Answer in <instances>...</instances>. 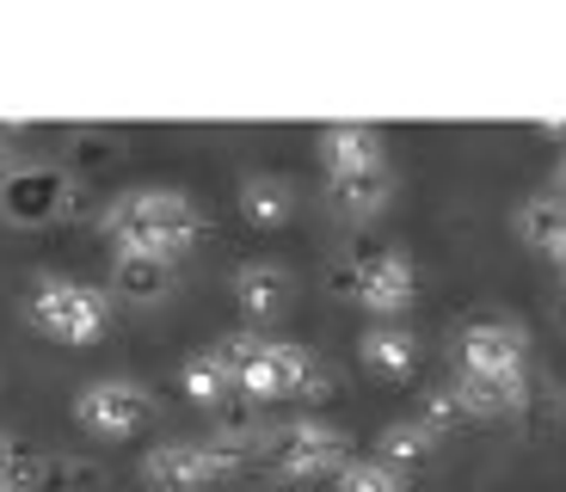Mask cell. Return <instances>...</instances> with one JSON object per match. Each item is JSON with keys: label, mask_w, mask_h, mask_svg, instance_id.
Listing matches in <instances>:
<instances>
[{"label": "cell", "mask_w": 566, "mask_h": 492, "mask_svg": "<svg viewBox=\"0 0 566 492\" xmlns=\"http://www.w3.org/2000/svg\"><path fill=\"white\" fill-rule=\"evenodd\" d=\"M99 228L112 234L117 253H160V259H179L203 240V216L179 185H136V191L112 197Z\"/></svg>", "instance_id": "cell-1"}, {"label": "cell", "mask_w": 566, "mask_h": 492, "mask_svg": "<svg viewBox=\"0 0 566 492\" xmlns=\"http://www.w3.org/2000/svg\"><path fill=\"white\" fill-rule=\"evenodd\" d=\"M210 352L228 364V376H234V388L247 400H296V394H308L314 369H321L302 345L259 338V333H228V338H216Z\"/></svg>", "instance_id": "cell-2"}, {"label": "cell", "mask_w": 566, "mask_h": 492, "mask_svg": "<svg viewBox=\"0 0 566 492\" xmlns=\"http://www.w3.org/2000/svg\"><path fill=\"white\" fill-rule=\"evenodd\" d=\"M253 462L247 450H234L228 437H172V443H155V450L142 456V480L155 492H203L216 480L241 474Z\"/></svg>", "instance_id": "cell-3"}, {"label": "cell", "mask_w": 566, "mask_h": 492, "mask_svg": "<svg viewBox=\"0 0 566 492\" xmlns=\"http://www.w3.org/2000/svg\"><path fill=\"white\" fill-rule=\"evenodd\" d=\"M31 321L50 338H62V345H93L112 326V290H93V283L62 278V271H43L31 283Z\"/></svg>", "instance_id": "cell-4"}, {"label": "cell", "mask_w": 566, "mask_h": 492, "mask_svg": "<svg viewBox=\"0 0 566 492\" xmlns=\"http://www.w3.org/2000/svg\"><path fill=\"white\" fill-rule=\"evenodd\" d=\"M265 468L277 480H321V474H345L352 468V437L326 419H296L271 431L265 443Z\"/></svg>", "instance_id": "cell-5"}, {"label": "cell", "mask_w": 566, "mask_h": 492, "mask_svg": "<svg viewBox=\"0 0 566 492\" xmlns=\"http://www.w3.org/2000/svg\"><path fill=\"white\" fill-rule=\"evenodd\" d=\"M74 172L56 160H19L7 179H0V216L13 228H50L74 210Z\"/></svg>", "instance_id": "cell-6"}, {"label": "cell", "mask_w": 566, "mask_h": 492, "mask_svg": "<svg viewBox=\"0 0 566 492\" xmlns=\"http://www.w3.org/2000/svg\"><path fill=\"white\" fill-rule=\"evenodd\" d=\"M74 419H81L86 431H99V437H129V431H142V425L155 419V394L142 388V381H129V376H99V381H86V388L74 394Z\"/></svg>", "instance_id": "cell-7"}, {"label": "cell", "mask_w": 566, "mask_h": 492, "mask_svg": "<svg viewBox=\"0 0 566 492\" xmlns=\"http://www.w3.org/2000/svg\"><path fill=\"white\" fill-rule=\"evenodd\" d=\"M455 357H462V376L524 381L530 338H524V326H511V321H474V326H462V338H455Z\"/></svg>", "instance_id": "cell-8"}, {"label": "cell", "mask_w": 566, "mask_h": 492, "mask_svg": "<svg viewBox=\"0 0 566 492\" xmlns=\"http://www.w3.org/2000/svg\"><path fill=\"white\" fill-rule=\"evenodd\" d=\"M352 295L364 302L376 321H395V314L412 308V295H419V271L400 247H382V253H364L352 265Z\"/></svg>", "instance_id": "cell-9"}, {"label": "cell", "mask_w": 566, "mask_h": 492, "mask_svg": "<svg viewBox=\"0 0 566 492\" xmlns=\"http://www.w3.org/2000/svg\"><path fill=\"white\" fill-rule=\"evenodd\" d=\"M99 486H105V468L86 462V456H69V450L25 456L19 480H13V492H99Z\"/></svg>", "instance_id": "cell-10"}, {"label": "cell", "mask_w": 566, "mask_h": 492, "mask_svg": "<svg viewBox=\"0 0 566 492\" xmlns=\"http://www.w3.org/2000/svg\"><path fill=\"white\" fill-rule=\"evenodd\" d=\"M321 167L326 172H369V167H388V142L376 124H326L321 136Z\"/></svg>", "instance_id": "cell-11"}, {"label": "cell", "mask_w": 566, "mask_h": 492, "mask_svg": "<svg viewBox=\"0 0 566 492\" xmlns=\"http://www.w3.org/2000/svg\"><path fill=\"white\" fill-rule=\"evenodd\" d=\"M234 302H241L247 321H277L290 308V271L271 265V259H247L234 271Z\"/></svg>", "instance_id": "cell-12"}, {"label": "cell", "mask_w": 566, "mask_h": 492, "mask_svg": "<svg viewBox=\"0 0 566 492\" xmlns=\"http://www.w3.org/2000/svg\"><path fill=\"white\" fill-rule=\"evenodd\" d=\"M326 197H333V210L352 216V222H369V216L388 210V197H395V172L388 167H369V172H326Z\"/></svg>", "instance_id": "cell-13"}, {"label": "cell", "mask_w": 566, "mask_h": 492, "mask_svg": "<svg viewBox=\"0 0 566 492\" xmlns=\"http://www.w3.org/2000/svg\"><path fill=\"white\" fill-rule=\"evenodd\" d=\"M357 357H364V369H376V376L407 381L412 364H419V338H412L407 326H395V321H376L364 338H357Z\"/></svg>", "instance_id": "cell-14"}, {"label": "cell", "mask_w": 566, "mask_h": 492, "mask_svg": "<svg viewBox=\"0 0 566 492\" xmlns=\"http://www.w3.org/2000/svg\"><path fill=\"white\" fill-rule=\"evenodd\" d=\"M167 290H172V259H160V253H112V295L160 302Z\"/></svg>", "instance_id": "cell-15"}, {"label": "cell", "mask_w": 566, "mask_h": 492, "mask_svg": "<svg viewBox=\"0 0 566 492\" xmlns=\"http://www.w3.org/2000/svg\"><path fill=\"white\" fill-rule=\"evenodd\" d=\"M438 443L443 437L431 431V425H419V419H395V425H382V431H376V462L382 468H424L431 462V456H438Z\"/></svg>", "instance_id": "cell-16"}, {"label": "cell", "mask_w": 566, "mask_h": 492, "mask_svg": "<svg viewBox=\"0 0 566 492\" xmlns=\"http://www.w3.org/2000/svg\"><path fill=\"white\" fill-rule=\"evenodd\" d=\"M241 216L259 228H277L296 216V185L283 179V172H247L241 179Z\"/></svg>", "instance_id": "cell-17"}, {"label": "cell", "mask_w": 566, "mask_h": 492, "mask_svg": "<svg viewBox=\"0 0 566 492\" xmlns=\"http://www.w3.org/2000/svg\"><path fill=\"white\" fill-rule=\"evenodd\" d=\"M511 228H517V240H524V247H542V253H548L554 240L566 234V197L554 191H530L524 203H517V210H511Z\"/></svg>", "instance_id": "cell-18"}, {"label": "cell", "mask_w": 566, "mask_h": 492, "mask_svg": "<svg viewBox=\"0 0 566 492\" xmlns=\"http://www.w3.org/2000/svg\"><path fill=\"white\" fill-rule=\"evenodd\" d=\"M455 400H462L468 419H505V412H524L530 388L524 381H486V376H455L450 381Z\"/></svg>", "instance_id": "cell-19"}, {"label": "cell", "mask_w": 566, "mask_h": 492, "mask_svg": "<svg viewBox=\"0 0 566 492\" xmlns=\"http://www.w3.org/2000/svg\"><path fill=\"white\" fill-rule=\"evenodd\" d=\"M179 388H185V400L191 407H228L234 400V376H228V364L216 352H198V357H185L179 364Z\"/></svg>", "instance_id": "cell-20"}, {"label": "cell", "mask_w": 566, "mask_h": 492, "mask_svg": "<svg viewBox=\"0 0 566 492\" xmlns=\"http://www.w3.org/2000/svg\"><path fill=\"white\" fill-rule=\"evenodd\" d=\"M419 425H431V431H455V425L468 419L462 412V400H455V388H424V400H419V412H412Z\"/></svg>", "instance_id": "cell-21"}, {"label": "cell", "mask_w": 566, "mask_h": 492, "mask_svg": "<svg viewBox=\"0 0 566 492\" xmlns=\"http://www.w3.org/2000/svg\"><path fill=\"white\" fill-rule=\"evenodd\" d=\"M339 492H407V486H400L395 468H382L376 456H369V462H352L339 474Z\"/></svg>", "instance_id": "cell-22"}, {"label": "cell", "mask_w": 566, "mask_h": 492, "mask_svg": "<svg viewBox=\"0 0 566 492\" xmlns=\"http://www.w3.org/2000/svg\"><path fill=\"white\" fill-rule=\"evenodd\" d=\"M19 462H25V456H19L13 443H7V437H0V492H13V480H19Z\"/></svg>", "instance_id": "cell-23"}, {"label": "cell", "mask_w": 566, "mask_h": 492, "mask_svg": "<svg viewBox=\"0 0 566 492\" xmlns=\"http://www.w3.org/2000/svg\"><path fill=\"white\" fill-rule=\"evenodd\" d=\"M548 259H554V265H560V278H566V234H560V240H554V247H548Z\"/></svg>", "instance_id": "cell-24"}, {"label": "cell", "mask_w": 566, "mask_h": 492, "mask_svg": "<svg viewBox=\"0 0 566 492\" xmlns=\"http://www.w3.org/2000/svg\"><path fill=\"white\" fill-rule=\"evenodd\" d=\"M7 172L13 167H7V129H0V179H7Z\"/></svg>", "instance_id": "cell-25"}, {"label": "cell", "mask_w": 566, "mask_h": 492, "mask_svg": "<svg viewBox=\"0 0 566 492\" xmlns=\"http://www.w3.org/2000/svg\"><path fill=\"white\" fill-rule=\"evenodd\" d=\"M554 191L566 197V155H560V172H554Z\"/></svg>", "instance_id": "cell-26"}]
</instances>
